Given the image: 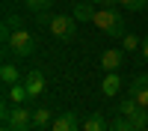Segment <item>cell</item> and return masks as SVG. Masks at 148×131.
<instances>
[{
    "instance_id": "cell-1",
    "label": "cell",
    "mask_w": 148,
    "mask_h": 131,
    "mask_svg": "<svg viewBox=\"0 0 148 131\" xmlns=\"http://www.w3.org/2000/svg\"><path fill=\"white\" fill-rule=\"evenodd\" d=\"M92 24H95L101 33L113 36V39H125V18L116 12V6H98Z\"/></svg>"
},
{
    "instance_id": "cell-2",
    "label": "cell",
    "mask_w": 148,
    "mask_h": 131,
    "mask_svg": "<svg viewBox=\"0 0 148 131\" xmlns=\"http://www.w3.org/2000/svg\"><path fill=\"white\" fill-rule=\"evenodd\" d=\"M6 51L9 54H18V57H33L36 54V36L30 30H12L9 42H6Z\"/></svg>"
},
{
    "instance_id": "cell-3",
    "label": "cell",
    "mask_w": 148,
    "mask_h": 131,
    "mask_svg": "<svg viewBox=\"0 0 148 131\" xmlns=\"http://www.w3.org/2000/svg\"><path fill=\"white\" fill-rule=\"evenodd\" d=\"M121 116H127L133 131H145V125H148V107H142L133 95L127 101H121Z\"/></svg>"
},
{
    "instance_id": "cell-4",
    "label": "cell",
    "mask_w": 148,
    "mask_h": 131,
    "mask_svg": "<svg viewBox=\"0 0 148 131\" xmlns=\"http://www.w3.org/2000/svg\"><path fill=\"white\" fill-rule=\"evenodd\" d=\"M3 122L15 131H30L33 128V113L27 110L24 104H15V107H3Z\"/></svg>"
},
{
    "instance_id": "cell-5",
    "label": "cell",
    "mask_w": 148,
    "mask_h": 131,
    "mask_svg": "<svg viewBox=\"0 0 148 131\" xmlns=\"http://www.w3.org/2000/svg\"><path fill=\"white\" fill-rule=\"evenodd\" d=\"M47 30H51L56 39H74V33H77V18L74 15H53L51 24H47Z\"/></svg>"
},
{
    "instance_id": "cell-6",
    "label": "cell",
    "mask_w": 148,
    "mask_h": 131,
    "mask_svg": "<svg viewBox=\"0 0 148 131\" xmlns=\"http://www.w3.org/2000/svg\"><path fill=\"white\" fill-rule=\"evenodd\" d=\"M83 125H80V119H77V113H71V110H65L62 116H56L53 122H51V131H80Z\"/></svg>"
},
{
    "instance_id": "cell-7",
    "label": "cell",
    "mask_w": 148,
    "mask_h": 131,
    "mask_svg": "<svg viewBox=\"0 0 148 131\" xmlns=\"http://www.w3.org/2000/svg\"><path fill=\"white\" fill-rule=\"evenodd\" d=\"M130 95H133L142 107H148V75H145V71L130 80Z\"/></svg>"
},
{
    "instance_id": "cell-8",
    "label": "cell",
    "mask_w": 148,
    "mask_h": 131,
    "mask_svg": "<svg viewBox=\"0 0 148 131\" xmlns=\"http://www.w3.org/2000/svg\"><path fill=\"white\" fill-rule=\"evenodd\" d=\"M24 87H27L30 98H36V95H42V92H45V75H42L39 69L27 71V75H24Z\"/></svg>"
},
{
    "instance_id": "cell-9",
    "label": "cell",
    "mask_w": 148,
    "mask_h": 131,
    "mask_svg": "<svg viewBox=\"0 0 148 131\" xmlns=\"http://www.w3.org/2000/svg\"><path fill=\"white\" fill-rule=\"evenodd\" d=\"M121 63H125V51H119V48H110V51H104V57H101V66L107 71H116Z\"/></svg>"
},
{
    "instance_id": "cell-10",
    "label": "cell",
    "mask_w": 148,
    "mask_h": 131,
    "mask_svg": "<svg viewBox=\"0 0 148 131\" xmlns=\"http://www.w3.org/2000/svg\"><path fill=\"white\" fill-rule=\"evenodd\" d=\"M101 92L107 95V98H113V95L121 92V78L116 75V71H107V78H104V83H101Z\"/></svg>"
},
{
    "instance_id": "cell-11",
    "label": "cell",
    "mask_w": 148,
    "mask_h": 131,
    "mask_svg": "<svg viewBox=\"0 0 148 131\" xmlns=\"http://www.w3.org/2000/svg\"><path fill=\"white\" fill-rule=\"evenodd\" d=\"M6 98H9V101H15V104H24V101L30 98V92H27V87H24V80L12 83V87H9V92H6Z\"/></svg>"
},
{
    "instance_id": "cell-12",
    "label": "cell",
    "mask_w": 148,
    "mask_h": 131,
    "mask_svg": "<svg viewBox=\"0 0 148 131\" xmlns=\"http://www.w3.org/2000/svg\"><path fill=\"white\" fill-rule=\"evenodd\" d=\"M0 80H3L6 87H12V83H18V80H24V78H21L18 66H12V63H3V69H0Z\"/></svg>"
},
{
    "instance_id": "cell-13",
    "label": "cell",
    "mask_w": 148,
    "mask_h": 131,
    "mask_svg": "<svg viewBox=\"0 0 148 131\" xmlns=\"http://www.w3.org/2000/svg\"><path fill=\"white\" fill-rule=\"evenodd\" d=\"M95 3H89V0H86V3H77V6H74V12H71V15L74 18H77V21H92L95 18Z\"/></svg>"
},
{
    "instance_id": "cell-14",
    "label": "cell",
    "mask_w": 148,
    "mask_h": 131,
    "mask_svg": "<svg viewBox=\"0 0 148 131\" xmlns=\"http://www.w3.org/2000/svg\"><path fill=\"white\" fill-rule=\"evenodd\" d=\"M83 131H110V122H107L101 113H92V116L83 122Z\"/></svg>"
},
{
    "instance_id": "cell-15",
    "label": "cell",
    "mask_w": 148,
    "mask_h": 131,
    "mask_svg": "<svg viewBox=\"0 0 148 131\" xmlns=\"http://www.w3.org/2000/svg\"><path fill=\"white\" fill-rule=\"evenodd\" d=\"M121 51H125V54L142 51V39H139V36H133V33H125V39H121Z\"/></svg>"
},
{
    "instance_id": "cell-16",
    "label": "cell",
    "mask_w": 148,
    "mask_h": 131,
    "mask_svg": "<svg viewBox=\"0 0 148 131\" xmlns=\"http://www.w3.org/2000/svg\"><path fill=\"white\" fill-rule=\"evenodd\" d=\"M53 119H51V110L47 107H36L33 110V125H51Z\"/></svg>"
},
{
    "instance_id": "cell-17",
    "label": "cell",
    "mask_w": 148,
    "mask_h": 131,
    "mask_svg": "<svg viewBox=\"0 0 148 131\" xmlns=\"http://www.w3.org/2000/svg\"><path fill=\"white\" fill-rule=\"evenodd\" d=\"M110 131H133V128L127 122V116H116L113 122H110Z\"/></svg>"
},
{
    "instance_id": "cell-18",
    "label": "cell",
    "mask_w": 148,
    "mask_h": 131,
    "mask_svg": "<svg viewBox=\"0 0 148 131\" xmlns=\"http://www.w3.org/2000/svg\"><path fill=\"white\" fill-rule=\"evenodd\" d=\"M119 6H125V9H130V12H139V9L148 6V0H119Z\"/></svg>"
},
{
    "instance_id": "cell-19",
    "label": "cell",
    "mask_w": 148,
    "mask_h": 131,
    "mask_svg": "<svg viewBox=\"0 0 148 131\" xmlns=\"http://www.w3.org/2000/svg\"><path fill=\"white\" fill-rule=\"evenodd\" d=\"M53 0H24V6H30L33 12H42V9H51Z\"/></svg>"
},
{
    "instance_id": "cell-20",
    "label": "cell",
    "mask_w": 148,
    "mask_h": 131,
    "mask_svg": "<svg viewBox=\"0 0 148 131\" xmlns=\"http://www.w3.org/2000/svg\"><path fill=\"white\" fill-rule=\"evenodd\" d=\"M6 27H9V30H21V27H24V21L12 15V18H6Z\"/></svg>"
},
{
    "instance_id": "cell-21",
    "label": "cell",
    "mask_w": 148,
    "mask_h": 131,
    "mask_svg": "<svg viewBox=\"0 0 148 131\" xmlns=\"http://www.w3.org/2000/svg\"><path fill=\"white\" fill-rule=\"evenodd\" d=\"M89 3H95V6H119V0H89Z\"/></svg>"
},
{
    "instance_id": "cell-22",
    "label": "cell",
    "mask_w": 148,
    "mask_h": 131,
    "mask_svg": "<svg viewBox=\"0 0 148 131\" xmlns=\"http://www.w3.org/2000/svg\"><path fill=\"white\" fill-rule=\"evenodd\" d=\"M139 57H142V60H148V36L142 39V51H139Z\"/></svg>"
},
{
    "instance_id": "cell-23",
    "label": "cell",
    "mask_w": 148,
    "mask_h": 131,
    "mask_svg": "<svg viewBox=\"0 0 148 131\" xmlns=\"http://www.w3.org/2000/svg\"><path fill=\"white\" fill-rule=\"evenodd\" d=\"M0 131H15V128H9V125H3V128H0Z\"/></svg>"
},
{
    "instance_id": "cell-24",
    "label": "cell",
    "mask_w": 148,
    "mask_h": 131,
    "mask_svg": "<svg viewBox=\"0 0 148 131\" xmlns=\"http://www.w3.org/2000/svg\"><path fill=\"white\" fill-rule=\"evenodd\" d=\"M145 131H148V125H145Z\"/></svg>"
}]
</instances>
